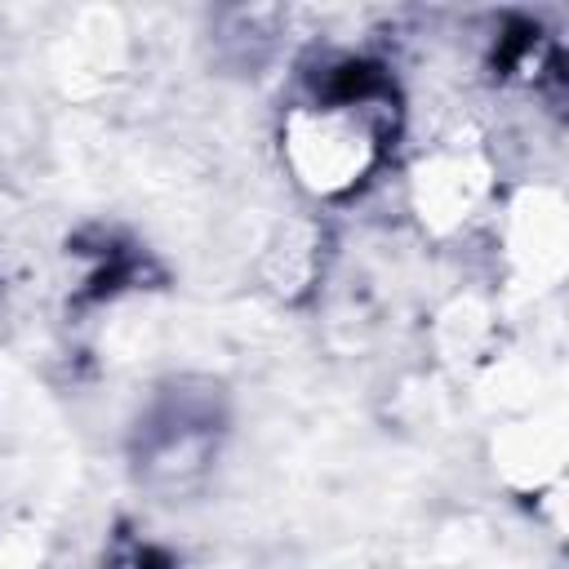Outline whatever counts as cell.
Wrapping results in <instances>:
<instances>
[{"mask_svg": "<svg viewBox=\"0 0 569 569\" xmlns=\"http://www.w3.org/2000/svg\"><path fill=\"white\" fill-rule=\"evenodd\" d=\"M107 569H169V560L156 547H124Z\"/></svg>", "mask_w": 569, "mask_h": 569, "instance_id": "1", "label": "cell"}]
</instances>
